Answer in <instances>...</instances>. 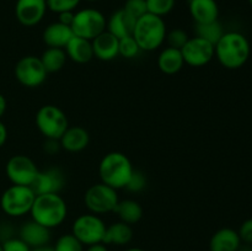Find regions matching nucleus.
Here are the masks:
<instances>
[{"label": "nucleus", "mask_w": 252, "mask_h": 251, "mask_svg": "<svg viewBox=\"0 0 252 251\" xmlns=\"http://www.w3.org/2000/svg\"><path fill=\"white\" fill-rule=\"evenodd\" d=\"M214 56L226 69H239L250 57V43L239 32H225L214 46Z\"/></svg>", "instance_id": "f257e3e1"}, {"label": "nucleus", "mask_w": 252, "mask_h": 251, "mask_svg": "<svg viewBox=\"0 0 252 251\" xmlns=\"http://www.w3.org/2000/svg\"><path fill=\"white\" fill-rule=\"evenodd\" d=\"M30 213L34 221L53 229L65 220L68 206L59 193L37 194Z\"/></svg>", "instance_id": "f03ea898"}, {"label": "nucleus", "mask_w": 252, "mask_h": 251, "mask_svg": "<svg viewBox=\"0 0 252 251\" xmlns=\"http://www.w3.org/2000/svg\"><path fill=\"white\" fill-rule=\"evenodd\" d=\"M133 171H134V167L129 157L120 152L106 154L98 165L101 181L115 189L125 188Z\"/></svg>", "instance_id": "7ed1b4c3"}, {"label": "nucleus", "mask_w": 252, "mask_h": 251, "mask_svg": "<svg viewBox=\"0 0 252 251\" xmlns=\"http://www.w3.org/2000/svg\"><path fill=\"white\" fill-rule=\"evenodd\" d=\"M166 25L162 17L147 12L135 22L133 37L137 41L140 51H155L166 38Z\"/></svg>", "instance_id": "20e7f679"}, {"label": "nucleus", "mask_w": 252, "mask_h": 251, "mask_svg": "<svg viewBox=\"0 0 252 251\" xmlns=\"http://www.w3.org/2000/svg\"><path fill=\"white\" fill-rule=\"evenodd\" d=\"M36 193L30 186L12 185L4 191L0 198L2 212L9 217H22L30 213Z\"/></svg>", "instance_id": "39448f33"}, {"label": "nucleus", "mask_w": 252, "mask_h": 251, "mask_svg": "<svg viewBox=\"0 0 252 251\" xmlns=\"http://www.w3.org/2000/svg\"><path fill=\"white\" fill-rule=\"evenodd\" d=\"M36 126L46 139H61L69 127V121L63 110L54 105H44L37 111Z\"/></svg>", "instance_id": "423d86ee"}, {"label": "nucleus", "mask_w": 252, "mask_h": 251, "mask_svg": "<svg viewBox=\"0 0 252 251\" xmlns=\"http://www.w3.org/2000/svg\"><path fill=\"white\" fill-rule=\"evenodd\" d=\"M84 202L86 208L91 213L98 216V214L113 213L120 198H118L117 189L101 182V184L93 185L86 189Z\"/></svg>", "instance_id": "0eeeda50"}, {"label": "nucleus", "mask_w": 252, "mask_h": 251, "mask_svg": "<svg viewBox=\"0 0 252 251\" xmlns=\"http://www.w3.org/2000/svg\"><path fill=\"white\" fill-rule=\"evenodd\" d=\"M106 17L96 9H83L74 14L71 30L74 34L93 41L96 36L106 31Z\"/></svg>", "instance_id": "6e6552de"}, {"label": "nucleus", "mask_w": 252, "mask_h": 251, "mask_svg": "<svg viewBox=\"0 0 252 251\" xmlns=\"http://www.w3.org/2000/svg\"><path fill=\"white\" fill-rule=\"evenodd\" d=\"M106 231V224L97 214H83L74 220L71 234L83 245L102 243Z\"/></svg>", "instance_id": "1a4fd4ad"}, {"label": "nucleus", "mask_w": 252, "mask_h": 251, "mask_svg": "<svg viewBox=\"0 0 252 251\" xmlns=\"http://www.w3.org/2000/svg\"><path fill=\"white\" fill-rule=\"evenodd\" d=\"M48 73L42 64L41 58L36 56H26L15 65V78L26 88H37L47 79Z\"/></svg>", "instance_id": "9d476101"}, {"label": "nucleus", "mask_w": 252, "mask_h": 251, "mask_svg": "<svg viewBox=\"0 0 252 251\" xmlns=\"http://www.w3.org/2000/svg\"><path fill=\"white\" fill-rule=\"evenodd\" d=\"M6 176L12 185L31 186L37 176V165L26 155H14L6 162Z\"/></svg>", "instance_id": "9b49d317"}, {"label": "nucleus", "mask_w": 252, "mask_h": 251, "mask_svg": "<svg viewBox=\"0 0 252 251\" xmlns=\"http://www.w3.org/2000/svg\"><path fill=\"white\" fill-rule=\"evenodd\" d=\"M182 57L185 64L191 66L207 65L214 57V44L201 37H192L189 38L184 47L181 48Z\"/></svg>", "instance_id": "f8f14e48"}, {"label": "nucleus", "mask_w": 252, "mask_h": 251, "mask_svg": "<svg viewBox=\"0 0 252 251\" xmlns=\"http://www.w3.org/2000/svg\"><path fill=\"white\" fill-rule=\"evenodd\" d=\"M65 186V175L59 167H48L37 172L34 181L30 187L37 194L59 193Z\"/></svg>", "instance_id": "ddd939ff"}, {"label": "nucleus", "mask_w": 252, "mask_h": 251, "mask_svg": "<svg viewBox=\"0 0 252 251\" xmlns=\"http://www.w3.org/2000/svg\"><path fill=\"white\" fill-rule=\"evenodd\" d=\"M47 11L46 0H17L15 15L17 21L27 27L36 26L43 20Z\"/></svg>", "instance_id": "4468645a"}, {"label": "nucleus", "mask_w": 252, "mask_h": 251, "mask_svg": "<svg viewBox=\"0 0 252 251\" xmlns=\"http://www.w3.org/2000/svg\"><path fill=\"white\" fill-rule=\"evenodd\" d=\"M20 239L31 249L46 246L51 240V229L37 223L33 219L24 223L20 228Z\"/></svg>", "instance_id": "2eb2a0df"}, {"label": "nucleus", "mask_w": 252, "mask_h": 251, "mask_svg": "<svg viewBox=\"0 0 252 251\" xmlns=\"http://www.w3.org/2000/svg\"><path fill=\"white\" fill-rule=\"evenodd\" d=\"M93 44L94 57L103 62H110L120 56L118 53V46H120V38L113 36L107 30L96 36L91 41Z\"/></svg>", "instance_id": "dca6fc26"}, {"label": "nucleus", "mask_w": 252, "mask_h": 251, "mask_svg": "<svg viewBox=\"0 0 252 251\" xmlns=\"http://www.w3.org/2000/svg\"><path fill=\"white\" fill-rule=\"evenodd\" d=\"M135 22L137 19L128 14L125 9H120L111 15L106 25V30L117 38H123V37L133 36Z\"/></svg>", "instance_id": "f3484780"}, {"label": "nucleus", "mask_w": 252, "mask_h": 251, "mask_svg": "<svg viewBox=\"0 0 252 251\" xmlns=\"http://www.w3.org/2000/svg\"><path fill=\"white\" fill-rule=\"evenodd\" d=\"M73 37L74 32L71 27L59 21L48 25L42 34L44 43L48 47H54V48H65V46Z\"/></svg>", "instance_id": "a211bd4d"}, {"label": "nucleus", "mask_w": 252, "mask_h": 251, "mask_svg": "<svg viewBox=\"0 0 252 251\" xmlns=\"http://www.w3.org/2000/svg\"><path fill=\"white\" fill-rule=\"evenodd\" d=\"M90 142V135L85 128L80 126L68 127V129L62 135L59 143L64 150L70 153H78L85 149Z\"/></svg>", "instance_id": "6ab92c4d"}, {"label": "nucleus", "mask_w": 252, "mask_h": 251, "mask_svg": "<svg viewBox=\"0 0 252 251\" xmlns=\"http://www.w3.org/2000/svg\"><path fill=\"white\" fill-rule=\"evenodd\" d=\"M189 14L196 24H208L218 20L219 6L216 0H189Z\"/></svg>", "instance_id": "aec40b11"}, {"label": "nucleus", "mask_w": 252, "mask_h": 251, "mask_svg": "<svg viewBox=\"0 0 252 251\" xmlns=\"http://www.w3.org/2000/svg\"><path fill=\"white\" fill-rule=\"evenodd\" d=\"M241 244L239 233L231 228H221L213 234L209 241L211 251H238Z\"/></svg>", "instance_id": "412c9836"}, {"label": "nucleus", "mask_w": 252, "mask_h": 251, "mask_svg": "<svg viewBox=\"0 0 252 251\" xmlns=\"http://www.w3.org/2000/svg\"><path fill=\"white\" fill-rule=\"evenodd\" d=\"M65 53L69 59L79 64L89 63L94 58L93 44L91 41L85 38H81L74 34L73 38L69 41L65 46Z\"/></svg>", "instance_id": "4be33fe9"}, {"label": "nucleus", "mask_w": 252, "mask_h": 251, "mask_svg": "<svg viewBox=\"0 0 252 251\" xmlns=\"http://www.w3.org/2000/svg\"><path fill=\"white\" fill-rule=\"evenodd\" d=\"M184 65L185 61L181 49L166 47L165 49H162L161 53L158 57V66L162 73L167 74V75L179 73L184 68Z\"/></svg>", "instance_id": "5701e85b"}, {"label": "nucleus", "mask_w": 252, "mask_h": 251, "mask_svg": "<svg viewBox=\"0 0 252 251\" xmlns=\"http://www.w3.org/2000/svg\"><path fill=\"white\" fill-rule=\"evenodd\" d=\"M133 238V230L129 224H126L123 221L111 224L110 226H106L105 235H103L102 243L105 245H117L123 246L130 243Z\"/></svg>", "instance_id": "b1692460"}, {"label": "nucleus", "mask_w": 252, "mask_h": 251, "mask_svg": "<svg viewBox=\"0 0 252 251\" xmlns=\"http://www.w3.org/2000/svg\"><path fill=\"white\" fill-rule=\"evenodd\" d=\"M113 213L120 217L121 221L132 225L142 219L143 208L134 199H123V201L118 202Z\"/></svg>", "instance_id": "393cba45"}, {"label": "nucleus", "mask_w": 252, "mask_h": 251, "mask_svg": "<svg viewBox=\"0 0 252 251\" xmlns=\"http://www.w3.org/2000/svg\"><path fill=\"white\" fill-rule=\"evenodd\" d=\"M41 58L42 64H43L44 69L47 73H57V71L62 70L66 63L65 49L64 48H54V47H48L46 51L42 53Z\"/></svg>", "instance_id": "a878e982"}, {"label": "nucleus", "mask_w": 252, "mask_h": 251, "mask_svg": "<svg viewBox=\"0 0 252 251\" xmlns=\"http://www.w3.org/2000/svg\"><path fill=\"white\" fill-rule=\"evenodd\" d=\"M194 33L197 37H201L216 46L217 42L221 38L225 32H224L220 22L217 20V21L208 22V24H196L194 25Z\"/></svg>", "instance_id": "bb28decb"}, {"label": "nucleus", "mask_w": 252, "mask_h": 251, "mask_svg": "<svg viewBox=\"0 0 252 251\" xmlns=\"http://www.w3.org/2000/svg\"><path fill=\"white\" fill-rule=\"evenodd\" d=\"M175 2L176 0H147L148 12L162 17L172 11Z\"/></svg>", "instance_id": "cd10ccee"}, {"label": "nucleus", "mask_w": 252, "mask_h": 251, "mask_svg": "<svg viewBox=\"0 0 252 251\" xmlns=\"http://www.w3.org/2000/svg\"><path fill=\"white\" fill-rule=\"evenodd\" d=\"M54 251H84V245L73 235L64 234L57 240L53 248Z\"/></svg>", "instance_id": "c85d7f7f"}, {"label": "nucleus", "mask_w": 252, "mask_h": 251, "mask_svg": "<svg viewBox=\"0 0 252 251\" xmlns=\"http://www.w3.org/2000/svg\"><path fill=\"white\" fill-rule=\"evenodd\" d=\"M140 48L138 46L137 41L133 36L123 37L120 38V46H118V53L120 56L125 57L127 59H132L139 54Z\"/></svg>", "instance_id": "c756f323"}, {"label": "nucleus", "mask_w": 252, "mask_h": 251, "mask_svg": "<svg viewBox=\"0 0 252 251\" xmlns=\"http://www.w3.org/2000/svg\"><path fill=\"white\" fill-rule=\"evenodd\" d=\"M189 34L185 30L181 29H174L166 33V38L165 41L167 42L169 47L171 48H176V49H181L182 47L186 44V42L189 41Z\"/></svg>", "instance_id": "7c9ffc66"}, {"label": "nucleus", "mask_w": 252, "mask_h": 251, "mask_svg": "<svg viewBox=\"0 0 252 251\" xmlns=\"http://www.w3.org/2000/svg\"><path fill=\"white\" fill-rule=\"evenodd\" d=\"M46 1L47 9L57 12V14L65 11H74V9L80 4V0H46Z\"/></svg>", "instance_id": "2f4dec72"}, {"label": "nucleus", "mask_w": 252, "mask_h": 251, "mask_svg": "<svg viewBox=\"0 0 252 251\" xmlns=\"http://www.w3.org/2000/svg\"><path fill=\"white\" fill-rule=\"evenodd\" d=\"M123 9L128 12L129 15H132L134 19H139L143 15H145L148 12L147 7V0H126V4Z\"/></svg>", "instance_id": "473e14b6"}, {"label": "nucleus", "mask_w": 252, "mask_h": 251, "mask_svg": "<svg viewBox=\"0 0 252 251\" xmlns=\"http://www.w3.org/2000/svg\"><path fill=\"white\" fill-rule=\"evenodd\" d=\"M145 186H147V176H145V174L140 170L134 169L125 188L128 189L129 192H140L145 188Z\"/></svg>", "instance_id": "72a5a7b5"}, {"label": "nucleus", "mask_w": 252, "mask_h": 251, "mask_svg": "<svg viewBox=\"0 0 252 251\" xmlns=\"http://www.w3.org/2000/svg\"><path fill=\"white\" fill-rule=\"evenodd\" d=\"M1 245L4 251H31V248L20 238L6 239Z\"/></svg>", "instance_id": "f704fd0d"}, {"label": "nucleus", "mask_w": 252, "mask_h": 251, "mask_svg": "<svg viewBox=\"0 0 252 251\" xmlns=\"http://www.w3.org/2000/svg\"><path fill=\"white\" fill-rule=\"evenodd\" d=\"M238 233L241 239V243L250 244V245H252V218L248 219V220H245L241 224Z\"/></svg>", "instance_id": "c9c22d12"}, {"label": "nucleus", "mask_w": 252, "mask_h": 251, "mask_svg": "<svg viewBox=\"0 0 252 251\" xmlns=\"http://www.w3.org/2000/svg\"><path fill=\"white\" fill-rule=\"evenodd\" d=\"M61 143L57 139H47V142L44 143V150L49 154H54V153L58 152L61 149Z\"/></svg>", "instance_id": "e433bc0d"}, {"label": "nucleus", "mask_w": 252, "mask_h": 251, "mask_svg": "<svg viewBox=\"0 0 252 251\" xmlns=\"http://www.w3.org/2000/svg\"><path fill=\"white\" fill-rule=\"evenodd\" d=\"M74 14H75V12H73V11L61 12V14H58L59 15L58 21L71 27V24H73V20H74Z\"/></svg>", "instance_id": "4c0bfd02"}, {"label": "nucleus", "mask_w": 252, "mask_h": 251, "mask_svg": "<svg viewBox=\"0 0 252 251\" xmlns=\"http://www.w3.org/2000/svg\"><path fill=\"white\" fill-rule=\"evenodd\" d=\"M6 139H7V129L6 127H5L4 123L0 121V148L5 144Z\"/></svg>", "instance_id": "58836bf2"}, {"label": "nucleus", "mask_w": 252, "mask_h": 251, "mask_svg": "<svg viewBox=\"0 0 252 251\" xmlns=\"http://www.w3.org/2000/svg\"><path fill=\"white\" fill-rule=\"evenodd\" d=\"M84 251H108V249L103 243H97L93 244V245H89L88 249Z\"/></svg>", "instance_id": "ea45409f"}, {"label": "nucleus", "mask_w": 252, "mask_h": 251, "mask_svg": "<svg viewBox=\"0 0 252 251\" xmlns=\"http://www.w3.org/2000/svg\"><path fill=\"white\" fill-rule=\"evenodd\" d=\"M6 107H7L6 98H5V96L2 95V94H0V118H1V116L4 115L5 111H6Z\"/></svg>", "instance_id": "a19ab883"}, {"label": "nucleus", "mask_w": 252, "mask_h": 251, "mask_svg": "<svg viewBox=\"0 0 252 251\" xmlns=\"http://www.w3.org/2000/svg\"><path fill=\"white\" fill-rule=\"evenodd\" d=\"M238 251H252V245H250V244L241 243L240 246H239Z\"/></svg>", "instance_id": "79ce46f5"}, {"label": "nucleus", "mask_w": 252, "mask_h": 251, "mask_svg": "<svg viewBox=\"0 0 252 251\" xmlns=\"http://www.w3.org/2000/svg\"><path fill=\"white\" fill-rule=\"evenodd\" d=\"M31 251H54L53 248H49V246H42V248H36L31 249Z\"/></svg>", "instance_id": "37998d69"}, {"label": "nucleus", "mask_w": 252, "mask_h": 251, "mask_svg": "<svg viewBox=\"0 0 252 251\" xmlns=\"http://www.w3.org/2000/svg\"><path fill=\"white\" fill-rule=\"evenodd\" d=\"M126 251H144V250H143V249H140V248H130V249H128V250H126Z\"/></svg>", "instance_id": "c03bdc74"}, {"label": "nucleus", "mask_w": 252, "mask_h": 251, "mask_svg": "<svg viewBox=\"0 0 252 251\" xmlns=\"http://www.w3.org/2000/svg\"><path fill=\"white\" fill-rule=\"evenodd\" d=\"M0 251H4V250H2V245H1V244H0Z\"/></svg>", "instance_id": "a18cd8bd"}, {"label": "nucleus", "mask_w": 252, "mask_h": 251, "mask_svg": "<svg viewBox=\"0 0 252 251\" xmlns=\"http://www.w3.org/2000/svg\"><path fill=\"white\" fill-rule=\"evenodd\" d=\"M88 1H97V0H88Z\"/></svg>", "instance_id": "49530a36"}, {"label": "nucleus", "mask_w": 252, "mask_h": 251, "mask_svg": "<svg viewBox=\"0 0 252 251\" xmlns=\"http://www.w3.org/2000/svg\"><path fill=\"white\" fill-rule=\"evenodd\" d=\"M249 2H250V4L252 5V0H249Z\"/></svg>", "instance_id": "de8ad7c7"}]
</instances>
